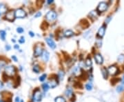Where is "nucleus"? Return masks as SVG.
<instances>
[{
  "label": "nucleus",
  "mask_w": 124,
  "mask_h": 102,
  "mask_svg": "<svg viewBox=\"0 0 124 102\" xmlns=\"http://www.w3.org/2000/svg\"><path fill=\"white\" fill-rule=\"evenodd\" d=\"M14 48L15 49H19V46H17V45H15V46H14Z\"/></svg>",
  "instance_id": "obj_38"
},
{
  "label": "nucleus",
  "mask_w": 124,
  "mask_h": 102,
  "mask_svg": "<svg viewBox=\"0 0 124 102\" xmlns=\"http://www.w3.org/2000/svg\"><path fill=\"white\" fill-rule=\"evenodd\" d=\"M41 15V13L40 12H38V13H37L35 15V18L39 17Z\"/></svg>",
  "instance_id": "obj_33"
},
{
  "label": "nucleus",
  "mask_w": 124,
  "mask_h": 102,
  "mask_svg": "<svg viewBox=\"0 0 124 102\" xmlns=\"http://www.w3.org/2000/svg\"><path fill=\"white\" fill-rule=\"evenodd\" d=\"M7 11V8L4 4H0V14L5 13Z\"/></svg>",
  "instance_id": "obj_14"
},
{
  "label": "nucleus",
  "mask_w": 124,
  "mask_h": 102,
  "mask_svg": "<svg viewBox=\"0 0 124 102\" xmlns=\"http://www.w3.org/2000/svg\"><path fill=\"white\" fill-rule=\"evenodd\" d=\"M124 84H121L117 88H116V92H118V93H121V92H122V91H124Z\"/></svg>",
  "instance_id": "obj_20"
},
{
  "label": "nucleus",
  "mask_w": 124,
  "mask_h": 102,
  "mask_svg": "<svg viewBox=\"0 0 124 102\" xmlns=\"http://www.w3.org/2000/svg\"><path fill=\"white\" fill-rule=\"evenodd\" d=\"M108 73H110L111 75H115L116 74H118L119 72V70L117 67L115 66H110L108 69Z\"/></svg>",
  "instance_id": "obj_6"
},
{
  "label": "nucleus",
  "mask_w": 124,
  "mask_h": 102,
  "mask_svg": "<svg viewBox=\"0 0 124 102\" xmlns=\"http://www.w3.org/2000/svg\"><path fill=\"white\" fill-rule=\"evenodd\" d=\"M11 58H12V59L13 60H14L15 62H17V58L16 57V56H15V55H13L12 57H11Z\"/></svg>",
  "instance_id": "obj_32"
},
{
  "label": "nucleus",
  "mask_w": 124,
  "mask_h": 102,
  "mask_svg": "<svg viewBox=\"0 0 124 102\" xmlns=\"http://www.w3.org/2000/svg\"><path fill=\"white\" fill-rule=\"evenodd\" d=\"M94 59L96 61V62L99 64H102L103 62V59L102 57V56L100 54H96L94 55Z\"/></svg>",
  "instance_id": "obj_11"
},
{
  "label": "nucleus",
  "mask_w": 124,
  "mask_h": 102,
  "mask_svg": "<svg viewBox=\"0 0 124 102\" xmlns=\"http://www.w3.org/2000/svg\"><path fill=\"white\" fill-rule=\"evenodd\" d=\"M105 32H106V25H103L98 31V36L100 37H103L105 35Z\"/></svg>",
  "instance_id": "obj_10"
},
{
  "label": "nucleus",
  "mask_w": 124,
  "mask_h": 102,
  "mask_svg": "<svg viewBox=\"0 0 124 102\" xmlns=\"http://www.w3.org/2000/svg\"><path fill=\"white\" fill-rule=\"evenodd\" d=\"M15 102H20V100H19V97H16V98H15Z\"/></svg>",
  "instance_id": "obj_34"
},
{
  "label": "nucleus",
  "mask_w": 124,
  "mask_h": 102,
  "mask_svg": "<svg viewBox=\"0 0 124 102\" xmlns=\"http://www.w3.org/2000/svg\"><path fill=\"white\" fill-rule=\"evenodd\" d=\"M1 94H0V100H1Z\"/></svg>",
  "instance_id": "obj_42"
},
{
  "label": "nucleus",
  "mask_w": 124,
  "mask_h": 102,
  "mask_svg": "<svg viewBox=\"0 0 124 102\" xmlns=\"http://www.w3.org/2000/svg\"><path fill=\"white\" fill-rule=\"evenodd\" d=\"M108 8V5L106 2H101L97 6V10L100 13L105 12Z\"/></svg>",
  "instance_id": "obj_5"
},
{
  "label": "nucleus",
  "mask_w": 124,
  "mask_h": 102,
  "mask_svg": "<svg viewBox=\"0 0 124 102\" xmlns=\"http://www.w3.org/2000/svg\"><path fill=\"white\" fill-rule=\"evenodd\" d=\"M0 102H5L4 101H3V100H0Z\"/></svg>",
  "instance_id": "obj_41"
},
{
  "label": "nucleus",
  "mask_w": 124,
  "mask_h": 102,
  "mask_svg": "<svg viewBox=\"0 0 124 102\" xmlns=\"http://www.w3.org/2000/svg\"><path fill=\"white\" fill-rule=\"evenodd\" d=\"M92 64H93V62H92L91 59H90V58H88V59L85 60V65H86V66L90 67L92 66Z\"/></svg>",
  "instance_id": "obj_19"
},
{
  "label": "nucleus",
  "mask_w": 124,
  "mask_h": 102,
  "mask_svg": "<svg viewBox=\"0 0 124 102\" xmlns=\"http://www.w3.org/2000/svg\"><path fill=\"white\" fill-rule=\"evenodd\" d=\"M3 87V83L1 82V81H0V89Z\"/></svg>",
  "instance_id": "obj_37"
},
{
  "label": "nucleus",
  "mask_w": 124,
  "mask_h": 102,
  "mask_svg": "<svg viewBox=\"0 0 124 102\" xmlns=\"http://www.w3.org/2000/svg\"><path fill=\"white\" fill-rule=\"evenodd\" d=\"M42 88H43V90H44V92H47L49 90L50 86H49L48 84H44L42 85Z\"/></svg>",
  "instance_id": "obj_23"
},
{
  "label": "nucleus",
  "mask_w": 124,
  "mask_h": 102,
  "mask_svg": "<svg viewBox=\"0 0 124 102\" xmlns=\"http://www.w3.org/2000/svg\"><path fill=\"white\" fill-rule=\"evenodd\" d=\"M50 58V54L47 50H44L42 53V59L44 62H48Z\"/></svg>",
  "instance_id": "obj_12"
},
{
  "label": "nucleus",
  "mask_w": 124,
  "mask_h": 102,
  "mask_svg": "<svg viewBox=\"0 0 124 102\" xmlns=\"http://www.w3.org/2000/svg\"><path fill=\"white\" fill-rule=\"evenodd\" d=\"M57 81L55 79H52L50 81V87H51L52 88H55L57 86Z\"/></svg>",
  "instance_id": "obj_15"
},
{
  "label": "nucleus",
  "mask_w": 124,
  "mask_h": 102,
  "mask_svg": "<svg viewBox=\"0 0 124 102\" xmlns=\"http://www.w3.org/2000/svg\"><path fill=\"white\" fill-rule=\"evenodd\" d=\"M21 102H23V101H21Z\"/></svg>",
  "instance_id": "obj_43"
},
{
  "label": "nucleus",
  "mask_w": 124,
  "mask_h": 102,
  "mask_svg": "<svg viewBox=\"0 0 124 102\" xmlns=\"http://www.w3.org/2000/svg\"><path fill=\"white\" fill-rule=\"evenodd\" d=\"M19 42L20 44H23V43L25 42V38H24V37H22L20 38V39L19 40Z\"/></svg>",
  "instance_id": "obj_30"
},
{
  "label": "nucleus",
  "mask_w": 124,
  "mask_h": 102,
  "mask_svg": "<svg viewBox=\"0 0 124 102\" xmlns=\"http://www.w3.org/2000/svg\"><path fill=\"white\" fill-rule=\"evenodd\" d=\"M5 73L8 77H13L16 74V68L14 66H8L5 68Z\"/></svg>",
  "instance_id": "obj_1"
},
{
  "label": "nucleus",
  "mask_w": 124,
  "mask_h": 102,
  "mask_svg": "<svg viewBox=\"0 0 124 102\" xmlns=\"http://www.w3.org/2000/svg\"><path fill=\"white\" fill-rule=\"evenodd\" d=\"M15 18H19V19H22L26 17V13L25 12V10H23L22 8L17 9L15 11Z\"/></svg>",
  "instance_id": "obj_2"
},
{
  "label": "nucleus",
  "mask_w": 124,
  "mask_h": 102,
  "mask_svg": "<svg viewBox=\"0 0 124 102\" xmlns=\"http://www.w3.org/2000/svg\"><path fill=\"white\" fill-rule=\"evenodd\" d=\"M29 34H30V35H31V37H32L35 36V34H34V33H33V32H32V31L29 32Z\"/></svg>",
  "instance_id": "obj_35"
},
{
  "label": "nucleus",
  "mask_w": 124,
  "mask_h": 102,
  "mask_svg": "<svg viewBox=\"0 0 124 102\" xmlns=\"http://www.w3.org/2000/svg\"><path fill=\"white\" fill-rule=\"evenodd\" d=\"M39 66H37V65H35V66H33V71L36 72V73H39Z\"/></svg>",
  "instance_id": "obj_24"
},
{
  "label": "nucleus",
  "mask_w": 124,
  "mask_h": 102,
  "mask_svg": "<svg viewBox=\"0 0 124 102\" xmlns=\"http://www.w3.org/2000/svg\"><path fill=\"white\" fill-rule=\"evenodd\" d=\"M46 41L47 44L48 45V46L50 48L54 49L56 48V44H55L54 41L52 39H50V38H46Z\"/></svg>",
  "instance_id": "obj_9"
},
{
  "label": "nucleus",
  "mask_w": 124,
  "mask_h": 102,
  "mask_svg": "<svg viewBox=\"0 0 124 102\" xmlns=\"http://www.w3.org/2000/svg\"><path fill=\"white\" fill-rule=\"evenodd\" d=\"M118 60L120 62H124V55H121L119 56V57H118Z\"/></svg>",
  "instance_id": "obj_27"
},
{
  "label": "nucleus",
  "mask_w": 124,
  "mask_h": 102,
  "mask_svg": "<svg viewBox=\"0 0 124 102\" xmlns=\"http://www.w3.org/2000/svg\"><path fill=\"white\" fill-rule=\"evenodd\" d=\"M66 93V95L68 97H70L71 95L72 94V90L70 88H68L66 90V93Z\"/></svg>",
  "instance_id": "obj_18"
},
{
  "label": "nucleus",
  "mask_w": 124,
  "mask_h": 102,
  "mask_svg": "<svg viewBox=\"0 0 124 102\" xmlns=\"http://www.w3.org/2000/svg\"><path fill=\"white\" fill-rule=\"evenodd\" d=\"M101 74L102 76H103V77L105 79H106L107 78H108V70H107L106 68H102Z\"/></svg>",
  "instance_id": "obj_13"
},
{
  "label": "nucleus",
  "mask_w": 124,
  "mask_h": 102,
  "mask_svg": "<svg viewBox=\"0 0 124 102\" xmlns=\"http://www.w3.org/2000/svg\"><path fill=\"white\" fill-rule=\"evenodd\" d=\"M33 101L35 102H39L41 100V93L39 90H36L33 94Z\"/></svg>",
  "instance_id": "obj_4"
},
{
  "label": "nucleus",
  "mask_w": 124,
  "mask_h": 102,
  "mask_svg": "<svg viewBox=\"0 0 124 102\" xmlns=\"http://www.w3.org/2000/svg\"><path fill=\"white\" fill-rule=\"evenodd\" d=\"M23 31H24V30H23V28H17V32L18 33H22V32H23Z\"/></svg>",
  "instance_id": "obj_29"
},
{
  "label": "nucleus",
  "mask_w": 124,
  "mask_h": 102,
  "mask_svg": "<svg viewBox=\"0 0 124 102\" xmlns=\"http://www.w3.org/2000/svg\"><path fill=\"white\" fill-rule=\"evenodd\" d=\"M89 16L93 18L97 17V12H95V11H92L89 14Z\"/></svg>",
  "instance_id": "obj_25"
},
{
  "label": "nucleus",
  "mask_w": 124,
  "mask_h": 102,
  "mask_svg": "<svg viewBox=\"0 0 124 102\" xmlns=\"http://www.w3.org/2000/svg\"><path fill=\"white\" fill-rule=\"evenodd\" d=\"M6 49L7 50H9L10 49V46L9 45H7V46H6Z\"/></svg>",
  "instance_id": "obj_36"
},
{
  "label": "nucleus",
  "mask_w": 124,
  "mask_h": 102,
  "mask_svg": "<svg viewBox=\"0 0 124 102\" xmlns=\"http://www.w3.org/2000/svg\"><path fill=\"white\" fill-rule=\"evenodd\" d=\"M46 74H44V75H42L40 77L39 79L40 81H44L46 79Z\"/></svg>",
  "instance_id": "obj_28"
},
{
  "label": "nucleus",
  "mask_w": 124,
  "mask_h": 102,
  "mask_svg": "<svg viewBox=\"0 0 124 102\" xmlns=\"http://www.w3.org/2000/svg\"><path fill=\"white\" fill-rule=\"evenodd\" d=\"M85 88L87 89L88 90H92V88H93V86H92V84H87L85 85Z\"/></svg>",
  "instance_id": "obj_26"
},
{
  "label": "nucleus",
  "mask_w": 124,
  "mask_h": 102,
  "mask_svg": "<svg viewBox=\"0 0 124 102\" xmlns=\"http://www.w3.org/2000/svg\"><path fill=\"white\" fill-rule=\"evenodd\" d=\"M53 1H52V0H48V4H51V3H53Z\"/></svg>",
  "instance_id": "obj_40"
},
{
  "label": "nucleus",
  "mask_w": 124,
  "mask_h": 102,
  "mask_svg": "<svg viewBox=\"0 0 124 102\" xmlns=\"http://www.w3.org/2000/svg\"><path fill=\"white\" fill-rule=\"evenodd\" d=\"M121 82H122V84H124V76L121 79Z\"/></svg>",
  "instance_id": "obj_39"
},
{
  "label": "nucleus",
  "mask_w": 124,
  "mask_h": 102,
  "mask_svg": "<svg viewBox=\"0 0 124 102\" xmlns=\"http://www.w3.org/2000/svg\"><path fill=\"white\" fill-rule=\"evenodd\" d=\"M111 19H112V17H111V16H108V17L106 18V21H105V22H106V24H108V23L110 22Z\"/></svg>",
  "instance_id": "obj_31"
},
{
  "label": "nucleus",
  "mask_w": 124,
  "mask_h": 102,
  "mask_svg": "<svg viewBox=\"0 0 124 102\" xmlns=\"http://www.w3.org/2000/svg\"><path fill=\"white\" fill-rule=\"evenodd\" d=\"M6 17L10 22H13L15 19V11L14 10H10V11L8 12L6 15Z\"/></svg>",
  "instance_id": "obj_8"
},
{
  "label": "nucleus",
  "mask_w": 124,
  "mask_h": 102,
  "mask_svg": "<svg viewBox=\"0 0 124 102\" xmlns=\"http://www.w3.org/2000/svg\"><path fill=\"white\" fill-rule=\"evenodd\" d=\"M58 75H59V79L62 80L63 79V77L65 75V73L63 71H59V73H58Z\"/></svg>",
  "instance_id": "obj_22"
},
{
  "label": "nucleus",
  "mask_w": 124,
  "mask_h": 102,
  "mask_svg": "<svg viewBox=\"0 0 124 102\" xmlns=\"http://www.w3.org/2000/svg\"><path fill=\"white\" fill-rule=\"evenodd\" d=\"M55 102H66V101L62 97H57L55 99Z\"/></svg>",
  "instance_id": "obj_21"
},
{
  "label": "nucleus",
  "mask_w": 124,
  "mask_h": 102,
  "mask_svg": "<svg viewBox=\"0 0 124 102\" xmlns=\"http://www.w3.org/2000/svg\"><path fill=\"white\" fill-rule=\"evenodd\" d=\"M73 35H74V32L72 31L71 30H68V31H66L65 32V33H64V35H65V37H72Z\"/></svg>",
  "instance_id": "obj_16"
},
{
  "label": "nucleus",
  "mask_w": 124,
  "mask_h": 102,
  "mask_svg": "<svg viewBox=\"0 0 124 102\" xmlns=\"http://www.w3.org/2000/svg\"><path fill=\"white\" fill-rule=\"evenodd\" d=\"M43 48L40 44L37 45L35 48V52H34V56L37 57H39L40 55H41L43 53Z\"/></svg>",
  "instance_id": "obj_3"
},
{
  "label": "nucleus",
  "mask_w": 124,
  "mask_h": 102,
  "mask_svg": "<svg viewBox=\"0 0 124 102\" xmlns=\"http://www.w3.org/2000/svg\"><path fill=\"white\" fill-rule=\"evenodd\" d=\"M6 33L5 31H0V38L1 39V40L5 41L6 39Z\"/></svg>",
  "instance_id": "obj_17"
},
{
  "label": "nucleus",
  "mask_w": 124,
  "mask_h": 102,
  "mask_svg": "<svg viewBox=\"0 0 124 102\" xmlns=\"http://www.w3.org/2000/svg\"><path fill=\"white\" fill-rule=\"evenodd\" d=\"M46 17L48 21H54L57 18V14L54 11H50L46 14Z\"/></svg>",
  "instance_id": "obj_7"
}]
</instances>
